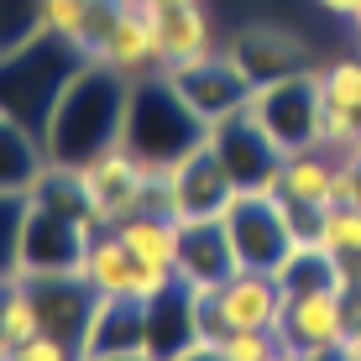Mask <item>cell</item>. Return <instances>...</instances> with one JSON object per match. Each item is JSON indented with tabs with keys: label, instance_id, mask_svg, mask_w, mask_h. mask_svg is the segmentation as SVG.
I'll use <instances>...</instances> for the list:
<instances>
[{
	"label": "cell",
	"instance_id": "3",
	"mask_svg": "<svg viewBox=\"0 0 361 361\" xmlns=\"http://www.w3.org/2000/svg\"><path fill=\"white\" fill-rule=\"evenodd\" d=\"M204 142H209V121L178 94V84L168 79V68L131 79V105H126V136H121V147H131L142 163H183V157L199 152Z\"/></svg>",
	"mask_w": 361,
	"mask_h": 361
},
{
	"label": "cell",
	"instance_id": "1",
	"mask_svg": "<svg viewBox=\"0 0 361 361\" xmlns=\"http://www.w3.org/2000/svg\"><path fill=\"white\" fill-rule=\"evenodd\" d=\"M126 105H131V73L110 68L105 58H90L42 126L47 157L58 168H84L99 152L121 147V136H126Z\"/></svg>",
	"mask_w": 361,
	"mask_h": 361
},
{
	"label": "cell",
	"instance_id": "2",
	"mask_svg": "<svg viewBox=\"0 0 361 361\" xmlns=\"http://www.w3.org/2000/svg\"><path fill=\"white\" fill-rule=\"evenodd\" d=\"M90 58L94 53L84 42H68V37H53V32H37L32 42L0 53V110L42 136L53 105L63 99V90L79 79V68Z\"/></svg>",
	"mask_w": 361,
	"mask_h": 361
},
{
	"label": "cell",
	"instance_id": "35",
	"mask_svg": "<svg viewBox=\"0 0 361 361\" xmlns=\"http://www.w3.org/2000/svg\"><path fill=\"white\" fill-rule=\"evenodd\" d=\"M319 11H330V16H341V21H356L361 16V0H314Z\"/></svg>",
	"mask_w": 361,
	"mask_h": 361
},
{
	"label": "cell",
	"instance_id": "41",
	"mask_svg": "<svg viewBox=\"0 0 361 361\" xmlns=\"http://www.w3.org/2000/svg\"><path fill=\"white\" fill-rule=\"evenodd\" d=\"M345 345H351V356L361 361V335H351V341H345Z\"/></svg>",
	"mask_w": 361,
	"mask_h": 361
},
{
	"label": "cell",
	"instance_id": "11",
	"mask_svg": "<svg viewBox=\"0 0 361 361\" xmlns=\"http://www.w3.org/2000/svg\"><path fill=\"white\" fill-rule=\"evenodd\" d=\"M178 283L189 288H220L241 272V257H235L231 226L226 215H199V220H178Z\"/></svg>",
	"mask_w": 361,
	"mask_h": 361
},
{
	"label": "cell",
	"instance_id": "25",
	"mask_svg": "<svg viewBox=\"0 0 361 361\" xmlns=\"http://www.w3.org/2000/svg\"><path fill=\"white\" fill-rule=\"evenodd\" d=\"M32 335H42V314H37V298L27 288V278H0V351H16Z\"/></svg>",
	"mask_w": 361,
	"mask_h": 361
},
{
	"label": "cell",
	"instance_id": "34",
	"mask_svg": "<svg viewBox=\"0 0 361 361\" xmlns=\"http://www.w3.org/2000/svg\"><path fill=\"white\" fill-rule=\"evenodd\" d=\"M6 361H84L79 345H68V341H58V335H32L27 345H16V351H6Z\"/></svg>",
	"mask_w": 361,
	"mask_h": 361
},
{
	"label": "cell",
	"instance_id": "8",
	"mask_svg": "<svg viewBox=\"0 0 361 361\" xmlns=\"http://www.w3.org/2000/svg\"><path fill=\"white\" fill-rule=\"evenodd\" d=\"M168 79L178 84V94L189 99V105L209 121V126H215L220 116H235V110H246V105H252V94H257V84L246 79L241 68H235V58L226 53V47H215V53H199V58H189V63H173Z\"/></svg>",
	"mask_w": 361,
	"mask_h": 361
},
{
	"label": "cell",
	"instance_id": "4",
	"mask_svg": "<svg viewBox=\"0 0 361 361\" xmlns=\"http://www.w3.org/2000/svg\"><path fill=\"white\" fill-rule=\"evenodd\" d=\"M325 63H309L288 73V79H272L252 94V116L272 131V142L283 152H309L319 147V116H325V79H319Z\"/></svg>",
	"mask_w": 361,
	"mask_h": 361
},
{
	"label": "cell",
	"instance_id": "21",
	"mask_svg": "<svg viewBox=\"0 0 361 361\" xmlns=\"http://www.w3.org/2000/svg\"><path fill=\"white\" fill-rule=\"evenodd\" d=\"M335 168H341V157L325 152V147L288 152V163H283V178H278V194L288 199V204H304V209H330Z\"/></svg>",
	"mask_w": 361,
	"mask_h": 361
},
{
	"label": "cell",
	"instance_id": "36",
	"mask_svg": "<svg viewBox=\"0 0 361 361\" xmlns=\"http://www.w3.org/2000/svg\"><path fill=\"white\" fill-rule=\"evenodd\" d=\"M178 361H226V356H220V345H194V351H183Z\"/></svg>",
	"mask_w": 361,
	"mask_h": 361
},
{
	"label": "cell",
	"instance_id": "33",
	"mask_svg": "<svg viewBox=\"0 0 361 361\" xmlns=\"http://www.w3.org/2000/svg\"><path fill=\"white\" fill-rule=\"evenodd\" d=\"M278 330H231L226 341H220V356L226 361H267L278 351Z\"/></svg>",
	"mask_w": 361,
	"mask_h": 361
},
{
	"label": "cell",
	"instance_id": "32",
	"mask_svg": "<svg viewBox=\"0 0 361 361\" xmlns=\"http://www.w3.org/2000/svg\"><path fill=\"white\" fill-rule=\"evenodd\" d=\"M194 325H199V345H220L231 335V314L220 288H194Z\"/></svg>",
	"mask_w": 361,
	"mask_h": 361
},
{
	"label": "cell",
	"instance_id": "26",
	"mask_svg": "<svg viewBox=\"0 0 361 361\" xmlns=\"http://www.w3.org/2000/svg\"><path fill=\"white\" fill-rule=\"evenodd\" d=\"M319 79H325V105L341 110V116L361 131V53L325 63V68H319Z\"/></svg>",
	"mask_w": 361,
	"mask_h": 361
},
{
	"label": "cell",
	"instance_id": "28",
	"mask_svg": "<svg viewBox=\"0 0 361 361\" xmlns=\"http://www.w3.org/2000/svg\"><path fill=\"white\" fill-rule=\"evenodd\" d=\"M27 194H6L0 189V278L21 272V241H27Z\"/></svg>",
	"mask_w": 361,
	"mask_h": 361
},
{
	"label": "cell",
	"instance_id": "9",
	"mask_svg": "<svg viewBox=\"0 0 361 361\" xmlns=\"http://www.w3.org/2000/svg\"><path fill=\"white\" fill-rule=\"evenodd\" d=\"M220 47L235 58V68H241L257 90L272 84V79H288V73L309 68V42L293 27H283V21H246V27H235Z\"/></svg>",
	"mask_w": 361,
	"mask_h": 361
},
{
	"label": "cell",
	"instance_id": "14",
	"mask_svg": "<svg viewBox=\"0 0 361 361\" xmlns=\"http://www.w3.org/2000/svg\"><path fill=\"white\" fill-rule=\"evenodd\" d=\"M79 351L84 356L147 351V298H136V293H99Z\"/></svg>",
	"mask_w": 361,
	"mask_h": 361
},
{
	"label": "cell",
	"instance_id": "39",
	"mask_svg": "<svg viewBox=\"0 0 361 361\" xmlns=\"http://www.w3.org/2000/svg\"><path fill=\"white\" fill-rule=\"evenodd\" d=\"M147 11H163V6H194V0H142Z\"/></svg>",
	"mask_w": 361,
	"mask_h": 361
},
{
	"label": "cell",
	"instance_id": "42",
	"mask_svg": "<svg viewBox=\"0 0 361 361\" xmlns=\"http://www.w3.org/2000/svg\"><path fill=\"white\" fill-rule=\"evenodd\" d=\"M351 27H356V37H361V16H356V21H351Z\"/></svg>",
	"mask_w": 361,
	"mask_h": 361
},
{
	"label": "cell",
	"instance_id": "23",
	"mask_svg": "<svg viewBox=\"0 0 361 361\" xmlns=\"http://www.w3.org/2000/svg\"><path fill=\"white\" fill-rule=\"evenodd\" d=\"M84 278H90L94 293H131L136 283V257L131 246L116 235V226H99L90 241V257H84Z\"/></svg>",
	"mask_w": 361,
	"mask_h": 361
},
{
	"label": "cell",
	"instance_id": "7",
	"mask_svg": "<svg viewBox=\"0 0 361 361\" xmlns=\"http://www.w3.org/2000/svg\"><path fill=\"white\" fill-rule=\"evenodd\" d=\"M94 231L99 226L84 220V215H63V209L32 204L27 209V241H21V272H84Z\"/></svg>",
	"mask_w": 361,
	"mask_h": 361
},
{
	"label": "cell",
	"instance_id": "40",
	"mask_svg": "<svg viewBox=\"0 0 361 361\" xmlns=\"http://www.w3.org/2000/svg\"><path fill=\"white\" fill-rule=\"evenodd\" d=\"M267 361H304V356H298V351H288V345H278V351H272Z\"/></svg>",
	"mask_w": 361,
	"mask_h": 361
},
{
	"label": "cell",
	"instance_id": "27",
	"mask_svg": "<svg viewBox=\"0 0 361 361\" xmlns=\"http://www.w3.org/2000/svg\"><path fill=\"white\" fill-rule=\"evenodd\" d=\"M319 246H330L351 272H361V204H335L325 209V226H319Z\"/></svg>",
	"mask_w": 361,
	"mask_h": 361
},
{
	"label": "cell",
	"instance_id": "30",
	"mask_svg": "<svg viewBox=\"0 0 361 361\" xmlns=\"http://www.w3.org/2000/svg\"><path fill=\"white\" fill-rule=\"evenodd\" d=\"M42 32V0H0V53Z\"/></svg>",
	"mask_w": 361,
	"mask_h": 361
},
{
	"label": "cell",
	"instance_id": "31",
	"mask_svg": "<svg viewBox=\"0 0 361 361\" xmlns=\"http://www.w3.org/2000/svg\"><path fill=\"white\" fill-rule=\"evenodd\" d=\"M42 32L84 42V32H90V0H42Z\"/></svg>",
	"mask_w": 361,
	"mask_h": 361
},
{
	"label": "cell",
	"instance_id": "44",
	"mask_svg": "<svg viewBox=\"0 0 361 361\" xmlns=\"http://www.w3.org/2000/svg\"><path fill=\"white\" fill-rule=\"evenodd\" d=\"M0 361H6V351H0Z\"/></svg>",
	"mask_w": 361,
	"mask_h": 361
},
{
	"label": "cell",
	"instance_id": "22",
	"mask_svg": "<svg viewBox=\"0 0 361 361\" xmlns=\"http://www.w3.org/2000/svg\"><path fill=\"white\" fill-rule=\"evenodd\" d=\"M351 278H356V272L345 267L330 246H319V241H298L293 257L278 267L283 293H341Z\"/></svg>",
	"mask_w": 361,
	"mask_h": 361
},
{
	"label": "cell",
	"instance_id": "29",
	"mask_svg": "<svg viewBox=\"0 0 361 361\" xmlns=\"http://www.w3.org/2000/svg\"><path fill=\"white\" fill-rule=\"evenodd\" d=\"M142 209H147V215H173V220H183V204H178V163H147Z\"/></svg>",
	"mask_w": 361,
	"mask_h": 361
},
{
	"label": "cell",
	"instance_id": "6",
	"mask_svg": "<svg viewBox=\"0 0 361 361\" xmlns=\"http://www.w3.org/2000/svg\"><path fill=\"white\" fill-rule=\"evenodd\" d=\"M209 147H215V157L226 163L231 183L241 194H272L278 178H283V163H288V152L272 142V131L252 116V110L220 116L215 126H209Z\"/></svg>",
	"mask_w": 361,
	"mask_h": 361
},
{
	"label": "cell",
	"instance_id": "19",
	"mask_svg": "<svg viewBox=\"0 0 361 361\" xmlns=\"http://www.w3.org/2000/svg\"><path fill=\"white\" fill-rule=\"evenodd\" d=\"M157 27V42H163V63H189L199 53H215V27H209V11L204 0L194 6H163V11H147Z\"/></svg>",
	"mask_w": 361,
	"mask_h": 361
},
{
	"label": "cell",
	"instance_id": "12",
	"mask_svg": "<svg viewBox=\"0 0 361 361\" xmlns=\"http://www.w3.org/2000/svg\"><path fill=\"white\" fill-rule=\"evenodd\" d=\"M27 288L37 298V314H42V330L58 335L68 345H84V330H90V314L99 304V293L90 288L84 272H21Z\"/></svg>",
	"mask_w": 361,
	"mask_h": 361
},
{
	"label": "cell",
	"instance_id": "17",
	"mask_svg": "<svg viewBox=\"0 0 361 361\" xmlns=\"http://www.w3.org/2000/svg\"><path fill=\"white\" fill-rule=\"evenodd\" d=\"M220 298H226V314H231V330H278V314H283V283L272 272H252L241 267L231 283H220Z\"/></svg>",
	"mask_w": 361,
	"mask_h": 361
},
{
	"label": "cell",
	"instance_id": "24",
	"mask_svg": "<svg viewBox=\"0 0 361 361\" xmlns=\"http://www.w3.org/2000/svg\"><path fill=\"white\" fill-rule=\"evenodd\" d=\"M116 235L131 246L136 262H157V267H173L178 262V220L173 215H147V209H136L116 226Z\"/></svg>",
	"mask_w": 361,
	"mask_h": 361
},
{
	"label": "cell",
	"instance_id": "16",
	"mask_svg": "<svg viewBox=\"0 0 361 361\" xmlns=\"http://www.w3.org/2000/svg\"><path fill=\"white\" fill-rule=\"evenodd\" d=\"M235 194H241V189L231 183L226 163L215 157V147H209V142L178 163V204H183V220H199V215H226Z\"/></svg>",
	"mask_w": 361,
	"mask_h": 361
},
{
	"label": "cell",
	"instance_id": "15",
	"mask_svg": "<svg viewBox=\"0 0 361 361\" xmlns=\"http://www.w3.org/2000/svg\"><path fill=\"white\" fill-rule=\"evenodd\" d=\"M194 345H199V325H194V288L189 283H173L157 298H147V351L157 361H178Z\"/></svg>",
	"mask_w": 361,
	"mask_h": 361
},
{
	"label": "cell",
	"instance_id": "13",
	"mask_svg": "<svg viewBox=\"0 0 361 361\" xmlns=\"http://www.w3.org/2000/svg\"><path fill=\"white\" fill-rule=\"evenodd\" d=\"M278 341L298 356L345 345V314H341V293H288L278 314Z\"/></svg>",
	"mask_w": 361,
	"mask_h": 361
},
{
	"label": "cell",
	"instance_id": "18",
	"mask_svg": "<svg viewBox=\"0 0 361 361\" xmlns=\"http://www.w3.org/2000/svg\"><path fill=\"white\" fill-rule=\"evenodd\" d=\"M94 58H105L110 68L131 73V79H142V73H163V42H157V27L152 16H147V6H126V16H121V27L110 32V42L99 47Z\"/></svg>",
	"mask_w": 361,
	"mask_h": 361
},
{
	"label": "cell",
	"instance_id": "45",
	"mask_svg": "<svg viewBox=\"0 0 361 361\" xmlns=\"http://www.w3.org/2000/svg\"><path fill=\"white\" fill-rule=\"evenodd\" d=\"M356 278H361V272H356Z\"/></svg>",
	"mask_w": 361,
	"mask_h": 361
},
{
	"label": "cell",
	"instance_id": "37",
	"mask_svg": "<svg viewBox=\"0 0 361 361\" xmlns=\"http://www.w3.org/2000/svg\"><path fill=\"white\" fill-rule=\"evenodd\" d=\"M304 361H356V356H351V345H330V351H314Z\"/></svg>",
	"mask_w": 361,
	"mask_h": 361
},
{
	"label": "cell",
	"instance_id": "38",
	"mask_svg": "<svg viewBox=\"0 0 361 361\" xmlns=\"http://www.w3.org/2000/svg\"><path fill=\"white\" fill-rule=\"evenodd\" d=\"M84 361H157L152 351H121V356H84Z\"/></svg>",
	"mask_w": 361,
	"mask_h": 361
},
{
	"label": "cell",
	"instance_id": "5",
	"mask_svg": "<svg viewBox=\"0 0 361 361\" xmlns=\"http://www.w3.org/2000/svg\"><path fill=\"white\" fill-rule=\"evenodd\" d=\"M226 226H231V241H235V257L241 267L252 272H272L293 257L298 235H293V220H288V204L283 194H235L231 209H226Z\"/></svg>",
	"mask_w": 361,
	"mask_h": 361
},
{
	"label": "cell",
	"instance_id": "20",
	"mask_svg": "<svg viewBox=\"0 0 361 361\" xmlns=\"http://www.w3.org/2000/svg\"><path fill=\"white\" fill-rule=\"evenodd\" d=\"M47 168H53V157H47L42 136L0 110V189L6 194H32Z\"/></svg>",
	"mask_w": 361,
	"mask_h": 361
},
{
	"label": "cell",
	"instance_id": "43",
	"mask_svg": "<svg viewBox=\"0 0 361 361\" xmlns=\"http://www.w3.org/2000/svg\"><path fill=\"white\" fill-rule=\"evenodd\" d=\"M131 6H142V0H131Z\"/></svg>",
	"mask_w": 361,
	"mask_h": 361
},
{
	"label": "cell",
	"instance_id": "10",
	"mask_svg": "<svg viewBox=\"0 0 361 361\" xmlns=\"http://www.w3.org/2000/svg\"><path fill=\"white\" fill-rule=\"evenodd\" d=\"M79 178H84V194H90L94 226H121L126 215H136V209H142L147 163L131 152V147H110V152H99L94 163L79 168Z\"/></svg>",
	"mask_w": 361,
	"mask_h": 361
}]
</instances>
